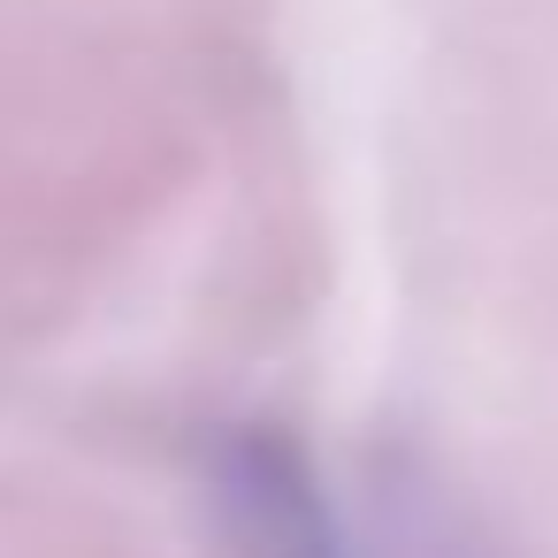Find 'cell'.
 Returning a JSON list of instances; mask_svg holds the SVG:
<instances>
[{"label":"cell","instance_id":"1","mask_svg":"<svg viewBox=\"0 0 558 558\" xmlns=\"http://www.w3.org/2000/svg\"><path fill=\"white\" fill-rule=\"evenodd\" d=\"M207 497L238 558H352L329 489L314 482L306 451L283 428H230L207 459Z\"/></svg>","mask_w":558,"mask_h":558},{"label":"cell","instance_id":"2","mask_svg":"<svg viewBox=\"0 0 558 558\" xmlns=\"http://www.w3.org/2000/svg\"><path fill=\"white\" fill-rule=\"evenodd\" d=\"M390 558H482L436 505H413L405 520H398V535H390Z\"/></svg>","mask_w":558,"mask_h":558}]
</instances>
